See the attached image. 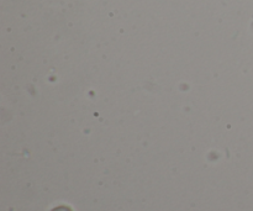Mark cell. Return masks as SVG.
<instances>
[{
	"mask_svg": "<svg viewBox=\"0 0 253 211\" xmlns=\"http://www.w3.org/2000/svg\"><path fill=\"white\" fill-rule=\"evenodd\" d=\"M52 211H72V209L68 207H57V208H54Z\"/></svg>",
	"mask_w": 253,
	"mask_h": 211,
	"instance_id": "1",
	"label": "cell"
}]
</instances>
